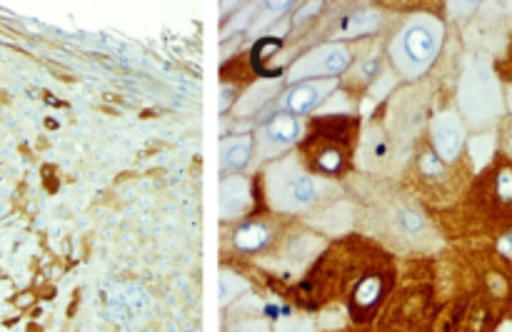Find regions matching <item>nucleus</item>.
<instances>
[{
    "label": "nucleus",
    "mask_w": 512,
    "mask_h": 332,
    "mask_svg": "<svg viewBox=\"0 0 512 332\" xmlns=\"http://www.w3.org/2000/svg\"><path fill=\"white\" fill-rule=\"evenodd\" d=\"M505 108H508L512 113V83H510V88L505 90Z\"/></svg>",
    "instance_id": "obj_22"
},
{
    "label": "nucleus",
    "mask_w": 512,
    "mask_h": 332,
    "mask_svg": "<svg viewBox=\"0 0 512 332\" xmlns=\"http://www.w3.org/2000/svg\"><path fill=\"white\" fill-rule=\"evenodd\" d=\"M380 68H383V60H380V55H370L368 60H363V63H360L358 80H363V83H370V80L378 78Z\"/></svg>",
    "instance_id": "obj_19"
},
{
    "label": "nucleus",
    "mask_w": 512,
    "mask_h": 332,
    "mask_svg": "<svg viewBox=\"0 0 512 332\" xmlns=\"http://www.w3.org/2000/svg\"><path fill=\"white\" fill-rule=\"evenodd\" d=\"M253 205V185L245 175H225L220 185V218L238 220Z\"/></svg>",
    "instance_id": "obj_11"
},
{
    "label": "nucleus",
    "mask_w": 512,
    "mask_h": 332,
    "mask_svg": "<svg viewBox=\"0 0 512 332\" xmlns=\"http://www.w3.org/2000/svg\"><path fill=\"white\" fill-rule=\"evenodd\" d=\"M503 145H505V153H508V158L512 160V120L508 123V128H505V135H503Z\"/></svg>",
    "instance_id": "obj_21"
},
{
    "label": "nucleus",
    "mask_w": 512,
    "mask_h": 332,
    "mask_svg": "<svg viewBox=\"0 0 512 332\" xmlns=\"http://www.w3.org/2000/svg\"><path fill=\"white\" fill-rule=\"evenodd\" d=\"M510 65H512V48H510Z\"/></svg>",
    "instance_id": "obj_24"
},
{
    "label": "nucleus",
    "mask_w": 512,
    "mask_h": 332,
    "mask_svg": "<svg viewBox=\"0 0 512 332\" xmlns=\"http://www.w3.org/2000/svg\"><path fill=\"white\" fill-rule=\"evenodd\" d=\"M270 243H273V230L263 220H250V223L238 225L233 233V245L240 253H263L270 248Z\"/></svg>",
    "instance_id": "obj_13"
},
{
    "label": "nucleus",
    "mask_w": 512,
    "mask_h": 332,
    "mask_svg": "<svg viewBox=\"0 0 512 332\" xmlns=\"http://www.w3.org/2000/svg\"><path fill=\"white\" fill-rule=\"evenodd\" d=\"M490 198L500 210L512 208V165L503 163L500 168L493 170V180H490Z\"/></svg>",
    "instance_id": "obj_15"
},
{
    "label": "nucleus",
    "mask_w": 512,
    "mask_h": 332,
    "mask_svg": "<svg viewBox=\"0 0 512 332\" xmlns=\"http://www.w3.org/2000/svg\"><path fill=\"white\" fill-rule=\"evenodd\" d=\"M255 153V140L250 133L230 135L220 143V170L223 175H240L250 165Z\"/></svg>",
    "instance_id": "obj_12"
},
{
    "label": "nucleus",
    "mask_w": 512,
    "mask_h": 332,
    "mask_svg": "<svg viewBox=\"0 0 512 332\" xmlns=\"http://www.w3.org/2000/svg\"><path fill=\"white\" fill-rule=\"evenodd\" d=\"M253 140L255 153H258L260 160H278L283 158L293 145H298L300 140H303V120L278 110V113H273L263 125H260L258 133L253 135Z\"/></svg>",
    "instance_id": "obj_5"
},
{
    "label": "nucleus",
    "mask_w": 512,
    "mask_h": 332,
    "mask_svg": "<svg viewBox=\"0 0 512 332\" xmlns=\"http://www.w3.org/2000/svg\"><path fill=\"white\" fill-rule=\"evenodd\" d=\"M265 193L278 213H305L320 208L333 195V185L325 178H318L295 155H283L268 168Z\"/></svg>",
    "instance_id": "obj_1"
},
{
    "label": "nucleus",
    "mask_w": 512,
    "mask_h": 332,
    "mask_svg": "<svg viewBox=\"0 0 512 332\" xmlns=\"http://www.w3.org/2000/svg\"><path fill=\"white\" fill-rule=\"evenodd\" d=\"M445 43V28L435 15H413L398 33L393 35L388 58L393 68L405 80H418L428 73L438 60Z\"/></svg>",
    "instance_id": "obj_3"
},
{
    "label": "nucleus",
    "mask_w": 512,
    "mask_h": 332,
    "mask_svg": "<svg viewBox=\"0 0 512 332\" xmlns=\"http://www.w3.org/2000/svg\"><path fill=\"white\" fill-rule=\"evenodd\" d=\"M355 63L353 50L345 43H325L298 58L290 68L288 78L293 83H305V80H335L348 73Z\"/></svg>",
    "instance_id": "obj_4"
},
{
    "label": "nucleus",
    "mask_w": 512,
    "mask_h": 332,
    "mask_svg": "<svg viewBox=\"0 0 512 332\" xmlns=\"http://www.w3.org/2000/svg\"><path fill=\"white\" fill-rule=\"evenodd\" d=\"M395 230L403 235L410 243H423L430 238V225L425 220V215L418 208H410V205H400L395 210Z\"/></svg>",
    "instance_id": "obj_14"
},
{
    "label": "nucleus",
    "mask_w": 512,
    "mask_h": 332,
    "mask_svg": "<svg viewBox=\"0 0 512 332\" xmlns=\"http://www.w3.org/2000/svg\"><path fill=\"white\" fill-rule=\"evenodd\" d=\"M420 173H423V178L440 183L448 175V163H443L433 150H428V153L420 155Z\"/></svg>",
    "instance_id": "obj_17"
},
{
    "label": "nucleus",
    "mask_w": 512,
    "mask_h": 332,
    "mask_svg": "<svg viewBox=\"0 0 512 332\" xmlns=\"http://www.w3.org/2000/svg\"><path fill=\"white\" fill-rule=\"evenodd\" d=\"M378 28V13H350L348 18L340 20L338 35L340 38H358V35H368Z\"/></svg>",
    "instance_id": "obj_16"
},
{
    "label": "nucleus",
    "mask_w": 512,
    "mask_h": 332,
    "mask_svg": "<svg viewBox=\"0 0 512 332\" xmlns=\"http://www.w3.org/2000/svg\"><path fill=\"white\" fill-rule=\"evenodd\" d=\"M275 332H315V325L305 318H290L275 328Z\"/></svg>",
    "instance_id": "obj_20"
},
{
    "label": "nucleus",
    "mask_w": 512,
    "mask_h": 332,
    "mask_svg": "<svg viewBox=\"0 0 512 332\" xmlns=\"http://www.w3.org/2000/svg\"><path fill=\"white\" fill-rule=\"evenodd\" d=\"M243 290H248V283L245 280H240L238 275L233 273H223V278H220V300L225 303H230L233 298H238Z\"/></svg>",
    "instance_id": "obj_18"
},
{
    "label": "nucleus",
    "mask_w": 512,
    "mask_h": 332,
    "mask_svg": "<svg viewBox=\"0 0 512 332\" xmlns=\"http://www.w3.org/2000/svg\"><path fill=\"white\" fill-rule=\"evenodd\" d=\"M305 158H308V170H313L318 178H335L343 173L345 163H348L345 145L338 140L320 138V135H315V140L308 143Z\"/></svg>",
    "instance_id": "obj_10"
},
{
    "label": "nucleus",
    "mask_w": 512,
    "mask_h": 332,
    "mask_svg": "<svg viewBox=\"0 0 512 332\" xmlns=\"http://www.w3.org/2000/svg\"><path fill=\"white\" fill-rule=\"evenodd\" d=\"M430 143H433V153L448 165L463 155L465 143H468V128L458 110H443L435 115L430 123Z\"/></svg>",
    "instance_id": "obj_7"
},
{
    "label": "nucleus",
    "mask_w": 512,
    "mask_h": 332,
    "mask_svg": "<svg viewBox=\"0 0 512 332\" xmlns=\"http://www.w3.org/2000/svg\"><path fill=\"white\" fill-rule=\"evenodd\" d=\"M393 275L388 268H370L358 278V283L350 290V315L358 323L373 318L383 300L388 298Z\"/></svg>",
    "instance_id": "obj_6"
},
{
    "label": "nucleus",
    "mask_w": 512,
    "mask_h": 332,
    "mask_svg": "<svg viewBox=\"0 0 512 332\" xmlns=\"http://www.w3.org/2000/svg\"><path fill=\"white\" fill-rule=\"evenodd\" d=\"M498 332H512V323H508V325H503V328H500Z\"/></svg>",
    "instance_id": "obj_23"
},
{
    "label": "nucleus",
    "mask_w": 512,
    "mask_h": 332,
    "mask_svg": "<svg viewBox=\"0 0 512 332\" xmlns=\"http://www.w3.org/2000/svg\"><path fill=\"white\" fill-rule=\"evenodd\" d=\"M428 293L425 290H408L398 303H393V308L388 310V315L383 318V332H420L428 325Z\"/></svg>",
    "instance_id": "obj_8"
},
{
    "label": "nucleus",
    "mask_w": 512,
    "mask_h": 332,
    "mask_svg": "<svg viewBox=\"0 0 512 332\" xmlns=\"http://www.w3.org/2000/svg\"><path fill=\"white\" fill-rule=\"evenodd\" d=\"M505 88L490 60L473 58L458 83V115L465 128L488 130L505 115Z\"/></svg>",
    "instance_id": "obj_2"
},
{
    "label": "nucleus",
    "mask_w": 512,
    "mask_h": 332,
    "mask_svg": "<svg viewBox=\"0 0 512 332\" xmlns=\"http://www.w3.org/2000/svg\"><path fill=\"white\" fill-rule=\"evenodd\" d=\"M335 90H338L335 80H305V83H295L293 88L285 90L280 105H283V113L303 118V115L323 108L325 100L333 98Z\"/></svg>",
    "instance_id": "obj_9"
}]
</instances>
